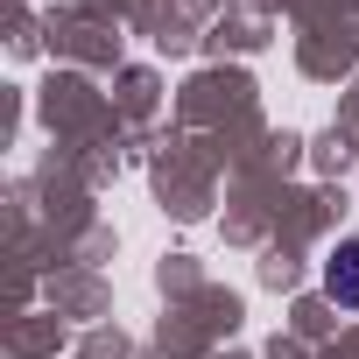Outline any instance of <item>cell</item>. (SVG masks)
Here are the masks:
<instances>
[{
  "label": "cell",
  "mask_w": 359,
  "mask_h": 359,
  "mask_svg": "<svg viewBox=\"0 0 359 359\" xmlns=\"http://www.w3.org/2000/svg\"><path fill=\"white\" fill-rule=\"evenodd\" d=\"M324 296L345 303V310H359V240H338V247H331V261H324Z\"/></svg>",
  "instance_id": "obj_1"
}]
</instances>
